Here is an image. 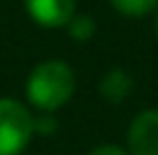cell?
Listing matches in <instances>:
<instances>
[{"mask_svg":"<svg viewBox=\"0 0 158 155\" xmlns=\"http://www.w3.org/2000/svg\"><path fill=\"white\" fill-rule=\"evenodd\" d=\"M130 90H132V78L124 73V70L114 67V70H109V73L104 75V80H101V96L106 101L122 103L130 96Z\"/></svg>","mask_w":158,"mask_h":155,"instance_id":"5","label":"cell"},{"mask_svg":"<svg viewBox=\"0 0 158 155\" xmlns=\"http://www.w3.org/2000/svg\"><path fill=\"white\" fill-rule=\"evenodd\" d=\"M31 18L42 26H65L73 18L75 0H23Z\"/></svg>","mask_w":158,"mask_h":155,"instance_id":"4","label":"cell"},{"mask_svg":"<svg viewBox=\"0 0 158 155\" xmlns=\"http://www.w3.org/2000/svg\"><path fill=\"white\" fill-rule=\"evenodd\" d=\"M75 90V75L65 62L49 60L42 62L31 70L29 83H26V93L29 101L42 111H55L65 101L73 96Z\"/></svg>","mask_w":158,"mask_h":155,"instance_id":"1","label":"cell"},{"mask_svg":"<svg viewBox=\"0 0 158 155\" xmlns=\"http://www.w3.org/2000/svg\"><path fill=\"white\" fill-rule=\"evenodd\" d=\"M88 155H127L122 150V147H117V145H101V147H96V150H91Z\"/></svg>","mask_w":158,"mask_h":155,"instance_id":"8","label":"cell"},{"mask_svg":"<svg viewBox=\"0 0 158 155\" xmlns=\"http://www.w3.org/2000/svg\"><path fill=\"white\" fill-rule=\"evenodd\" d=\"M68 29H70V36L73 39H91L94 36V18L88 16H78V18H70L68 21Z\"/></svg>","mask_w":158,"mask_h":155,"instance_id":"7","label":"cell"},{"mask_svg":"<svg viewBox=\"0 0 158 155\" xmlns=\"http://www.w3.org/2000/svg\"><path fill=\"white\" fill-rule=\"evenodd\" d=\"M111 5H114L122 16L137 18V16H148L150 10H156L158 0H111Z\"/></svg>","mask_w":158,"mask_h":155,"instance_id":"6","label":"cell"},{"mask_svg":"<svg viewBox=\"0 0 158 155\" xmlns=\"http://www.w3.org/2000/svg\"><path fill=\"white\" fill-rule=\"evenodd\" d=\"M36 129L34 116L13 98H0V155H21Z\"/></svg>","mask_w":158,"mask_h":155,"instance_id":"2","label":"cell"},{"mask_svg":"<svg viewBox=\"0 0 158 155\" xmlns=\"http://www.w3.org/2000/svg\"><path fill=\"white\" fill-rule=\"evenodd\" d=\"M130 155H158V111H143L135 116L127 132Z\"/></svg>","mask_w":158,"mask_h":155,"instance_id":"3","label":"cell"}]
</instances>
